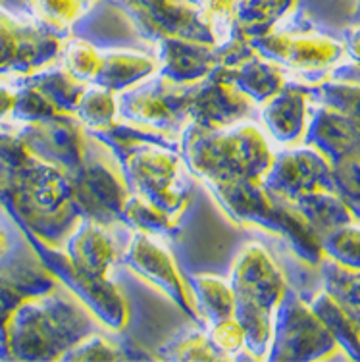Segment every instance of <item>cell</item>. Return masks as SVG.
Returning a JSON list of instances; mask_svg holds the SVG:
<instances>
[{
  "label": "cell",
  "mask_w": 360,
  "mask_h": 362,
  "mask_svg": "<svg viewBox=\"0 0 360 362\" xmlns=\"http://www.w3.org/2000/svg\"><path fill=\"white\" fill-rule=\"evenodd\" d=\"M264 50L287 68L305 76H326L345 56V45L316 29H293L272 33Z\"/></svg>",
  "instance_id": "cell-1"
},
{
  "label": "cell",
  "mask_w": 360,
  "mask_h": 362,
  "mask_svg": "<svg viewBox=\"0 0 360 362\" xmlns=\"http://www.w3.org/2000/svg\"><path fill=\"white\" fill-rule=\"evenodd\" d=\"M339 343L312 307L297 299L284 303L277 327V358H330Z\"/></svg>",
  "instance_id": "cell-2"
},
{
  "label": "cell",
  "mask_w": 360,
  "mask_h": 362,
  "mask_svg": "<svg viewBox=\"0 0 360 362\" xmlns=\"http://www.w3.org/2000/svg\"><path fill=\"white\" fill-rule=\"evenodd\" d=\"M270 185L291 204L312 193L335 191L332 164L318 148H295L281 154L274 164Z\"/></svg>",
  "instance_id": "cell-3"
},
{
  "label": "cell",
  "mask_w": 360,
  "mask_h": 362,
  "mask_svg": "<svg viewBox=\"0 0 360 362\" xmlns=\"http://www.w3.org/2000/svg\"><path fill=\"white\" fill-rule=\"evenodd\" d=\"M266 119L276 139L284 143L301 139L308 124V90L293 85L281 87L268 106Z\"/></svg>",
  "instance_id": "cell-4"
},
{
  "label": "cell",
  "mask_w": 360,
  "mask_h": 362,
  "mask_svg": "<svg viewBox=\"0 0 360 362\" xmlns=\"http://www.w3.org/2000/svg\"><path fill=\"white\" fill-rule=\"evenodd\" d=\"M324 274H326L324 291L353 320L360 334V272L345 270L335 262H330L324 264Z\"/></svg>",
  "instance_id": "cell-5"
},
{
  "label": "cell",
  "mask_w": 360,
  "mask_h": 362,
  "mask_svg": "<svg viewBox=\"0 0 360 362\" xmlns=\"http://www.w3.org/2000/svg\"><path fill=\"white\" fill-rule=\"evenodd\" d=\"M320 249L345 270L360 272V223H341L320 239Z\"/></svg>",
  "instance_id": "cell-6"
},
{
  "label": "cell",
  "mask_w": 360,
  "mask_h": 362,
  "mask_svg": "<svg viewBox=\"0 0 360 362\" xmlns=\"http://www.w3.org/2000/svg\"><path fill=\"white\" fill-rule=\"evenodd\" d=\"M95 0H29V8L42 28L62 29L76 23Z\"/></svg>",
  "instance_id": "cell-7"
},
{
  "label": "cell",
  "mask_w": 360,
  "mask_h": 362,
  "mask_svg": "<svg viewBox=\"0 0 360 362\" xmlns=\"http://www.w3.org/2000/svg\"><path fill=\"white\" fill-rule=\"evenodd\" d=\"M237 12L245 10L250 25L270 29L297 6V0H236Z\"/></svg>",
  "instance_id": "cell-8"
},
{
  "label": "cell",
  "mask_w": 360,
  "mask_h": 362,
  "mask_svg": "<svg viewBox=\"0 0 360 362\" xmlns=\"http://www.w3.org/2000/svg\"><path fill=\"white\" fill-rule=\"evenodd\" d=\"M214 343L223 351H237L243 343V329L237 326L236 322L223 320L214 327Z\"/></svg>",
  "instance_id": "cell-9"
},
{
  "label": "cell",
  "mask_w": 360,
  "mask_h": 362,
  "mask_svg": "<svg viewBox=\"0 0 360 362\" xmlns=\"http://www.w3.org/2000/svg\"><path fill=\"white\" fill-rule=\"evenodd\" d=\"M16 100H18V89H12V85L0 81V119L14 114Z\"/></svg>",
  "instance_id": "cell-10"
},
{
  "label": "cell",
  "mask_w": 360,
  "mask_h": 362,
  "mask_svg": "<svg viewBox=\"0 0 360 362\" xmlns=\"http://www.w3.org/2000/svg\"><path fill=\"white\" fill-rule=\"evenodd\" d=\"M345 52L354 60V64H360V23L347 29L345 33Z\"/></svg>",
  "instance_id": "cell-11"
},
{
  "label": "cell",
  "mask_w": 360,
  "mask_h": 362,
  "mask_svg": "<svg viewBox=\"0 0 360 362\" xmlns=\"http://www.w3.org/2000/svg\"><path fill=\"white\" fill-rule=\"evenodd\" d=\"M8 251V237H6V231L4 228L0 226V258L4 257V252Z\"/></svg>",
  "instance_id": "cell-12"
},
{
  "label": "cell",
  "mask_w": 360,
  "mask_h": 362,
  "mask_svg": "<svg viewBox=\"0 0 360 362\" xmlns=\"http://www.w3.org/2000/svg\"><path fill=\"white\" fill-rule=\"evenodd\" d=\"M353 21L354 23H360V0L356 2V6L353 10Z\"/></svg>",
  "instance_id": "cell-13"
}]
</instances>
